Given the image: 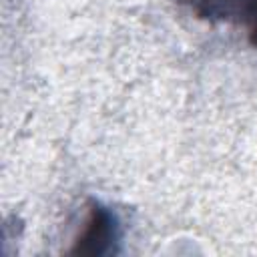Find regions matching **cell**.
<instances>
[{
	"label": "cell",
	"mask_w": 257,
	"mask_h": 257,
	"mask_svg": "<svg viewBox=\"0 0 257 257\" xmlns=\"http://www.w3.org/2000/svg\"><path fill=\"white\" fill-rule=\"evenodd\" d=\"M118 239V227L114 215L102 207L100 203L92 201L88 207V217L78 233L74 247L70 249L72 255H106L112 251L114 241Z\"/></svg>",
	"instance_id": "cell-1"
},
{
	"label": "cell",
	"mask_w": 257,
	"mask_h": 257,
	"mask_svg": "<svg viewBox=\"0 0 257 257\" xmlns=\"http://www.w3.org/2000/svg\"><path fill=\"white\" fill-rule=\"evenodd\" d=\"M239 18H241V22L247 26L249 42L257 48V0H245Z\"/></svg>",
	"instance_id": "cell-2"
}]
</instances>
